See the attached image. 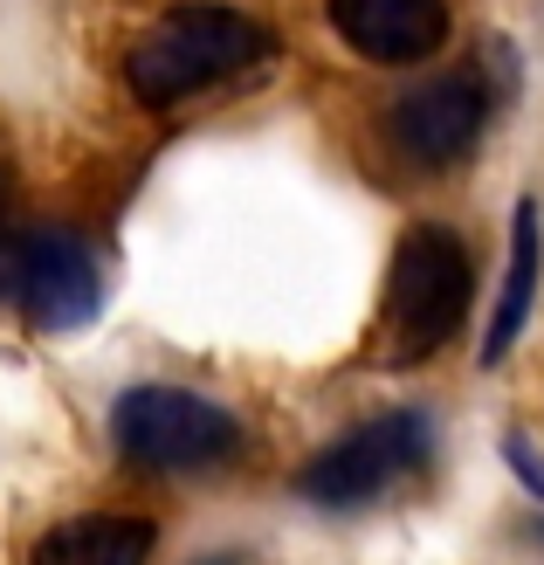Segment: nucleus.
Masks as SVG:
<instances>
[{
  "instance_id": "obj_5",
  "label": "nucleus",
  "mask_w": 544,
  "mask_h": 565,
  "mask_svg": "<svg viewBox=\"0 0 544 565\" xmlns=\"http://www.w3.org/2000/svg\"><path fill=\"white\" fill-rule=\"evenodd\" d=\"M435 456V420L420 407H393V414H372L359 420L352 435H338L331 448L303 462L297 490L324 511H359V503H380L399 483H414Z\"/></svg>"
},
{
  "instance_id": "obj_7",
  "label": "nucleus",
  "mask_w": 544,
  "mask_h": 565,
  "mask_svg": "<svg viewBox=\"0 0 544 565\" xmlns=\"http://www.w3.org/2000/svg\"><path fill=\"white\" fill-rule=\"evenodd\" d=\"M324 14L338 28V42L386 70L427 63L448 42V0H324Z\"/></svg>"
},
{
  "instance_id": "obj_4",
  "label": "nucleus",
  "mask_w": 544,
  "mask_h": 565,
  "mask_svg": "<svg viewBox=\"0 0 544 565\" xmlns=\"http://www.w3.org/2000/svg\"><path fill=\"white\" fill-rule=\"evenodd\" d=\"M0 303L28 331L70 338L104 310V263L76 228H21L0 248Z\"/></svg>"
},
{
  "instance_id": "obj_3",
  "label": "nucleus",
  "mask_w": 544,
  "mask_h": 565,
  "mask_svg": "<svg viewBox=\"0 0 544 565\" xmlns=\"http://www.w3.org/2000/svg\"><path fill=\"white\" fill-rule=\"evenodd\" d=\"M110 448L131 469L193 476L242 456V420L193 386H131L110 407Z\"/></svg>"
},
{
  "instance_id": "obj_12",
  "label": "nucleus",
  "mask_w": 544,
  "mask_h": 565,
  "mask_svg": "<svg viewBox=\"0 0 544 565\" xmlns=\"http://www.w3.org/2000/svg\"><path fill=\"white\" fill-rule=\"evenodd\" d=\"M0 201H8V186H0Z\"/></svg>"
},
{
  "instance_id": "obj_1",
  "label": "nucleus",
  "mask_w": 544,
  "mask_h": 565,
  "mask_svg": "<svg viewBox=\"0 0 544 565\" xmlns=\"http://www.w3.org/2000/svg\"><path fill=\"white\" fill-rule=\"evenodd\" d=\"M276 55V35L227 0H180L125 49V83L146 110H173Z\"/></svg>"
},
{
  "instance_id": "obj_11",
  "label": "nucleus",
  "mask_w": 544,
  "mask_h": 565,
  "mask_svg": "<svg viewBox=\"0 0 544 565\" xmlns=\"http://www.w3.org/2000/svg\"><path fill=\"white\" fill-rule=\"evenodd\" d=\"M200 565H255V558H235V552H227V558H200Z\"/></svg>"
},
{
  "instance_id": "obj_2",
  "label": "nucleus",
  "mask_w": 544,
  "mask_h": 565,
  "mask_svg": "<svg viewBox=\"0 0 544 565\" xmlns=\"http://www.w3.org/2000/svg\"><path fill=\"white\" fill-rule=\"evenodd\" d=\"M469 297H476V263L462 235L441 221H414L386 269V359L420 365L427 352H441L462 331Z\"/></svg>"
},
{
  "instance_id": "obj_9",
  "label": "nucleus",
  "mask_w": 544,
  "mask_h": 565,
  "mask_svg": "<svg viewBox=\"0 0 544 565\" xmlns=\"http://www.w3.org/2000/svg\"><path fill=\"white\" fill-rule=\"evenodd\" d=\"M537 269H544V221H537V201H518L510 214V263H503V297H497V318H490V338H482V365H497L537 303Z\"/></svg>"
},
{
  "instance_id": "obj_8",
  "label": "nucleus",
  "mask_w": 544,
  "mask_h": 565,
  "mask_svg": "<svg viewBox=\"0 0 544 565\" xmlns=\"http://www.w3.org/2000/svg\"><path fill=\"white\" fill-rule=\"evenodd\" d=\"M152 545H159V531L146 518L90 511V518L55 524L35 545V565H152Z\"/></svg>"
},
{
  "instance_id": "obj_6",
  "label": "nucleus",
  "mask_w": 544,
  "mask_h": 565,
  "mask_svg": "<svg viewBox=\"0 0 544 565\" xmlns=\"http://www.w3.org/2000/svg\"><path fill=\"white\" fill-rule=\"evenodd\" d=\"M490 63L497 55L482 49L476 70L427 76L386 110V138L414 173H448V166H462L482 146V125H490V110H497V70Z\"/></svg>"
},
{
  "instance_id": "obj_10",
  "label": "nucleus",
  "mask_w": 544,
  "mask_h": 565,
  "mask_svg": "<svg viewBox=\"0 0 544 565\" xmlns=\"http://www.w3.org/2000/svg\"><path fill=\"white\" fill-rule=\"evenodd\" d=\"M503 462L518 469V483H524L531 497H544V456H537L531 435H503Z\"/></svg>"
}]
</instances>
